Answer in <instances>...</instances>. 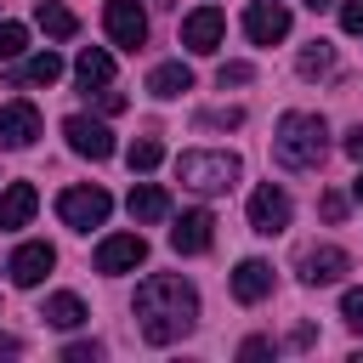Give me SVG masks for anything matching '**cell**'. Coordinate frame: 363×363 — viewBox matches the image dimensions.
Wrapping results in <instances>:
<instances>
[{
    "instance_id": "obj_1",
    "label": "cell",
    "mask_w": 363,
    "mask_h": 363,
    "mask_svg": "<svg viewBox=\"0 0 363 363\" xmlns=\"http://www.w3.org/2000/svg\"><path fill=\"white\" fill-rule=\"evenodd\" d=\"M193 318H199V295H193L187 278L153 272V278L136 289V323H142V340H147V346L182 340V335L193 329Z\"/></svg>"
},
{
    "instance_id": "obj_2",
    "label": "cell",
    "mask_w": 363,
    "mask_h": 363,
    "mask_svg": "<svg viewBox=\"0 0 363 363\" xmlns=\"http://www.w3.org/2000/svg\"><path fill=\"white\" fill-rule=\"evenodd\" d=\"M323 136H329V125L318 113H284L278 130H272V153H278L284 170H318L323 164V147H329Z\"/></svg>"
},
{
    "instance_id": "obj_3",
    "label": "cell",
    "mask_w": 363,
    "mask_h": 363,
    "mask_svg": "<svg viewBox=\"0 0 363 363\" xmlns=\"http://www.w3.org/2000/svg\"><path fill=\"white\" fill-rule=\"evenodd\" d=\"M176 182L193 187V193H227L238 182V159L233 153H204V147H187L176 159Z\"/></svg>"
},
{
    "instance_id": "obj_4",
    "label": "cell",
    "mask_w": 363,
    "mask_h": 363,
    "mask_svg": "<svg viewBox=\"0 0 363 363\" xmlns=\"http://www.w3.org/2000/svg\"><path fill=\"white\" fill-rule=\"evenodd\" d=\"M108 210H113V199H108L102 187H62V193H57V216H62V227H74V233L102 227Z\"/></svg>"
},
{
    "instance_id": "obj_5",
    "label": "cell",
    "mask_w": 363,
    "mask_h": 363,
    "mask_svg": "<svg viewBox=\"0 0 363 363\" xmlns=\"http://www.w3.org/2000/svg\"><path fill=\"white\" fill-rule=\"evenodd\" d=\"M147 261V238L142 233H108L96 244V272L102 278H119V272H136Z\"/></svg>"
},
{
    "instance_id": "obj_6",
    "label": "cell",
    "mask_w": 363,
    "mask_h": 363,
    "mask_svg": "<svg viewBox=\"0 0 363 363\" xmlns=\"http://www.w3.org/2000/svg\"><path fill=\"white\" fill-rule=\"evenodd\" d=\"M289 216H295V204H289V193H284V187H272V182H261V187L250 193V227H255L261 238H272V233H284V227H289Z\"/></svg>"
},
{
    "instance_id": "obj_7",
    "label": "cell",
    "mask_w": 363,
    "mask_h": 363,
    "mask_svg": "<svg viewBox=\"0 0 363 363\" xmlns=\"http://www.w3.org/2000/svg\"><path fill=\"white\" fill-rule=\"evenodd\" d=\"M102 28H108L113 45L142 51V40H147V11H142L136 0H108V6H102Z\"/></svg>"
},
{
    "instance_id": "obj_8",
    "label": "cell",
    "mask_w": 363,
    "mask_h": 363,
    "mask_svg": "<svg viewBox=\"0 0 363 363\" xmlns=\"http://www.w3.org/2000/svg\"><path fill=\"white\" fill-rule=\"evenodd\" d=\"M62 136H68V147H74L79 159H91V164L113 159V130H108L102 119H85V113H74V119H62Z\"/></svg>"
},
{
    "instance_id": "obj_9",
    "label": "cell",
    "mask_w": 363,
    "mask_h": 363,
    "mask_svg": "<svg viewBox=\"0 0 363 363\" xmlns=\"http://www.w3.org/2000/svg\"><path fill=\"white\" fill-rule=\"evenodd\" d=\"M221 34H227L221 6H199V11H187V17H182V45H187V51H199V57H210V51L221 45Z\"/></svg>"
},
{
    "instance_id": "obj_10",
    "label": "cell",
    "mask_w": 363,
    "mask_h": 363,
    "mask_svg": "<svg viewBox=\"0 0 363 363\" xmlns=\"http://www.w3.org/2000/svg\"><path fill=\"white\" fill-rule=\"evenodd\" d=\"M216 244V216L210 210H182L176 227H170V250L176 255H204Z\"/></svg>"
},
{
    "instance_id": "obj_11",
    "label": "cell",
    "mask_w": 363,
    "mask_h": 363,
    "mask_svg": "<svg viewBox=\"0 0 363 363\" xmlns=\"http://www.w3.org/2000/svg\"><path fill=\"white\" fill-rule=\"evenodd\" d=\"M295 267H301V278H306V284H340V278L352 272V255H346V250H335V244H306Z\"/></svg>"
},
{
    "instance_id": "obj_12",
    "label": "cell",
    "mask_w": 363,
    "mask_h": 363,
    "mask_svg": "<svg viewBox=\"0 0 363 363\" xmlns=\"http://www.w3.org/2000/svg\"><path fill=\"white\" fill-rule=\"evenodd\" d=\"M51 267H57V250H51V244H40V238H34V244H17V250H11V261H6V272H11V284H17V289H34Z\"/></svg>"
},
{
    "instance_id": "obj_13",
    "label": "cell",
    "mask_w": 363,
    "mask_h": 363,
    "mask_svg": "<svg viewBox=\"0 0 363 363\" xmlns=\"http://www.w3.org/2000/svg\"><path fill=\"white\" fill-rule=\"evenodd\" d=\"M40 136V108L34 102H0V147H28Z\"/></svg>"
},
{
    "instance_id": "obj_14",
    "label": "cell",
    "mask_w": 363,
    "mask_h": 363,
    "mask_svg": "<svg viewBox=\"0 0 363 363\" xmlns=\"http://www.w3.org/2000/svg\"><path fill=\"white\" fill-rule=\"evenodd\" d=\"M244 34H250L255 45H278V40L289 34V11H284L278 0H255V6L244 11Z\"/></svg>"
},
{
    "instance_id": "obj_15",
    "label": "cell",
    "mask_w": 363,
    "mask_h": 363,
    "mask_svg": "<svg viewBox=\"0 0 363 363\" xmlns=\"http://www.w3.org/2000/svg\"><path fill=\"white\" fill-rule=\"evenodd\" d=\"M34 210H40V193H34V182H11V187H0V233H11V227H28V221H34Z\"/></svg>"
},
{
    "instance_id": "obj_16",
    "label": "cell",
    "mask_w": 363,
    "mask_h": 363,
    "mask_svg": "<svg viewBox=\"0 0 363 363\" xmlns=\"http://www.w3.org/2000/svg\"><path fill=\"white\" fill-rule=\"evenodd\" d=\"M267 295H272V267H267L261 255L238 261V272H233V301L255 306V301H267Z\"/></svg>"
},
{
    "instance_id": "obj_17",
    "label": "cell",
    "mask_w": 363,
    "mask_h": 363,
    "mask_svg": "<svg viewBox=\"0 0 363 363\" xmlns=\"http://www.w3.org/2000/svg\"><path fill=\"white\" fill-rule=\"evenodd\" d=\"M130 216H136V221H164V216H170V193H164L159 182H136V187H130Z\"/></svg>"
},
{
    "instance_id": "obj_18",
    "label": "cell",
    "mask_w": 363,
    "mask_h": 363,
    "mask_svg": "<svg viewBox=\"0 0 363 363\" xmlns=\"http://www.w3.org/2000/svg\"><path fill=\"white\" fill-rule=\"evenodd\" d=\"M57 74H62V57H57V51H34L28 62L11 68V85H51Z\"/></svg>"
},
{
    "instance_id": "obj_19",
    "label": "cell",
    "mask_w": 363,
    "mask_h": 363,
    "mask_svg": "<svg viewBox=\"0 0 363 363\" xmlns=\"http://www.w3.org/2000/svg\"><path fill=\"white\" fill-rule=\"evenodd\" d=\"M74 79H79L85 91H91V85L102 91V85L113 79V57H108V51H96V45H85V51H79V62H74Z\"/></svg>"
},
{
    "instance_id": "obj_20",
    "label": "cell",
    "mask_w": 363,
    "mask_h": 363,
    "mask_svg": "<svg viewBox=\"0 0 363 363\" xmlns=\"http://www.w3.org/2000/svg\"><path fill=\"white\" fill-rule=\"evenodd\" d=\"M147 91L153 96H182V91H193V74H187V62H159L153 74H147Z\"/></svg>"
},
{
    "instance_id": "obj_21",
    "label": "cell",
    "mask_w": 363,
    "mask_h": 363,
    "mask_svg": "<svg viewBox=\"0 0 363 363\" xmlns=\"http://www.w3.org/2000/svg\"><path fill=\"white\" fill-rule=\"evenodd\" d=\"M40 318H45L51 329H79L91 312H85V301H79V295H51V301L40 306Z\"/></svg>"
},
{
    "instance_id": "obj_22",
    "label": "cell",
    "mask_w": 363,
    "mask_h": 363,
    "mask_svg": "<svg viewBox=\"0 0 363 363\" xmlns=\"http://www.w3.org/2000/svg\"><path fill=\"white\" fill-rule=\"evenodd\" d=\"M34 23L51 34V40H74V28H79V17L62 6V0H40V11H34Z\"/></svg>"
},
{
    "instance_id": "obj_23",
    "label": "cell",
    "mask_w": 363,
    "mask_h": 363,
    "mask_svg": "<svg viewBox=\"0 0 363 363\" xmlns=\"http://www.w3.org/2000/svg\"><path fill=\"white\" fill-rule=\"evenodd\" d=\"M159 159H164V147H159L153 136H142V142H130V147H125V164H130V170H142V176H147Z\"/></svg>"
},
{
    "instance_id": "obj_24",
    "label": "cell",
    "mask_w": 363,
    "mask_h": 363,
    "mask_svg": "<svg viewBox=\"0 0 363 363\" xmlns=\"http://www.w3.org/2000/svg\"><path fill=\"white\" fill-rule=\"evenodd\" d=\"M329 62H335V51H329V40H312V45L301 51V74H306V79H318V74H323Z\"/></svg>"
},
{
    "instance_id": "obj_25",
    "label": "cell",
    "mask_w": 363,
    "mask_h": 363,
    "mask_svg": "<svg viewBox=\"0 0 363 363\" xmlns=\"http://www.w3.org/2000/svg\"><path fill=\"white\" fill-rule=\"evenodd\" d=\"M23 45H28V28L23 23H0V62H17Z\"/></svg>"
},
{
    "instance_id": "obj_26",
    "label": "cell",
    "mask_w": 363,
    "mask_h": 363,
    "mask_svg": "<svg viewBox=\"0 0 363 363\" xmlns=\"http://www.w3.org/2000/svg\"><path fill=\"white\" fill-rule=\"evenodd\" d=\"M250 79H255L250 62H221V68H216V85H221V91H227V85H250Z\"/></svg>"
},
{
    "instance_id": "obj_27",
    "label": "cell",
    "mask_w": 363,
    "mask_h": 363,
    "mask_svg": "<svg viewBox=\"0 0 363 363\" xmlns=\"http://www.w3.org/2000/svg\"><path fill=\"white\" fill-rule=\"evenodd\" d=\"M340 318H346V329H363V289L340 295Z\"/></svg>"
},
{
    "instance_id": "obj_28",
    "label": "cell",
    "mask_w": 363,
    "mask_h": 363,
    "mask_svg": "<svg viewBox=\"0 0 363 363\" xmlns=\"http://www.w3.org/2000/svg\"><path fill=\"white\" fill-rule=\"evenodd\" d=\"M340 28L346 34H363V0H340Z\"/></svg>"
},
{
    "instance_id": "obj_29",
    "label": "cell",
    "mask_w": 363,
    "mask_h": 363,
    "mask_svg": "<svg viewBox=\"0 0 363 363\" xmlns=\"http://www.w3.org/2000/svg\"><path fill=\"white\" fill-rule=\"evenodd\" d=\"M199 125H227L233 130V125H244V113L238 108H216V113H199Z\"/></svg>"
},
{
    "instance_id": "obj_30",
    "label": "cell",
    "mask_w": 363,
    "mask_h": 363,
    "mask_svg": "<svg viewBox=\"0 0 363 363\" xmlns=\"http://www.w3.org/2000/svg\"><path fill=\"white\" fill-rule=\"evenodd\" d=\"M346 216V199L340 193H323V221H340Z\"/></svg>"
},
{
    "instance_id": "obj_31",
    "label": "cell",
    "mask_w": 363,
    "mask_h": 363,
    "mask_svg": "<svg viewBox=\"0 0 363 363\" xmlns=\"http://www.w3.org/2000/svg\"><path fill=\"white\" fill-rule=\"evenodd\" d=\"M267 352H272V340H261V335H255V340H244V346H238V357H267Z\"/></svg>"
},
{
    "instance_id": "obj_32",
    "label": "cell",
    "mask_w": 363,
    "mask_h": 363,
    "mask_svg": "<svg viewBox=\"0 0 363 363\" xmlns=\"http://www.w3.org/2000/svg\"><path fill=\"white\" fill-rule=\"evenodd\" d=\"M96 352H102V346H68V352H62V357H68V363H91V357H96Z\"/></svg>"
},
{
    "instance_id": "obj_33",
    "label": "cell",
    "mask_w": 363,
    "mask_h": 363,
    "mask_svg": "<svg viewBox=\"0 0 363 363\" xmlns=\"http://www.w3.org/2000/svg\"><path fill=\"white\" fill-rule=\"evenodd\" d=\"M125 108V91H102V113H119Z\"/></svg>"
},
{
    "instance_id": "obj_34",
    "label": "cell",
    "mask_w": 363,
    "mask_h": 363,
    "mask_svg": "<svg viewBox=\"0 0 363 363\" xmlns=\"http://www.w3.org/2000/svg\"><path fill=\"white\" fill-rule=\"evenodd\" d=\"M346 153H352V159H357V164H363V125H357V130H352V136H346Z\"/></svg>"
},
{
    "instance_id": "obj_35",
    "label": "cell",
    "mask_w": 363,
    "mask_h": 363,
    "mask_svg": "<svg viewBox=\"0 0 363 363\" xmlns=\"http://www.w3.org/2000/svg\"><path fill=\"white\" fill-rule=\"evenodd\" d=\"M11 352H23V346H17L11 335H0V357H11Z\"/></svg>"
},
{
    "instance_id": "obj_36",
    "label": "cell",
    "mask_w": 363,
    "mask_h": 363,
    "mask_svg": "<svg viewBox=\"0 0 363 363\" xmlns=\"http://www.w3.org/2000/svg\"><path fill=\"white\" fill-rule=\"evenodd\" d=\"M329 6H335V0H306V11H329Z\"/></svg>"
},
{
    "instance_id": "obj_37",
    "label": "cell",
    "mask_w": 363,
    "mask_h": 363,
    "mask_svg": "<svg viewBox=\"0 0 363 363\" xmlns=\"http://www.w3.org/2000/svg\"><path fill=\"white\" fill-rule=\"evenodd\" d=\"M352 199H357V204H363V176H357V182H352Z\"/></svg>"
},
{
    "instance_id": "obj_38",
    "label": "cell",
    "mask_w": 363,
    "mask_h": 363,
    "mask_svg": "<svg viewBox=\"0 0 363 363\" xmlns=\"http://www.w3.org/2000/svg\"><path fill=\"white\" fill-rule=\"evenodd\" d=\"M159 6H164V0H159Z\"/></svg>"
}]
</instances>
